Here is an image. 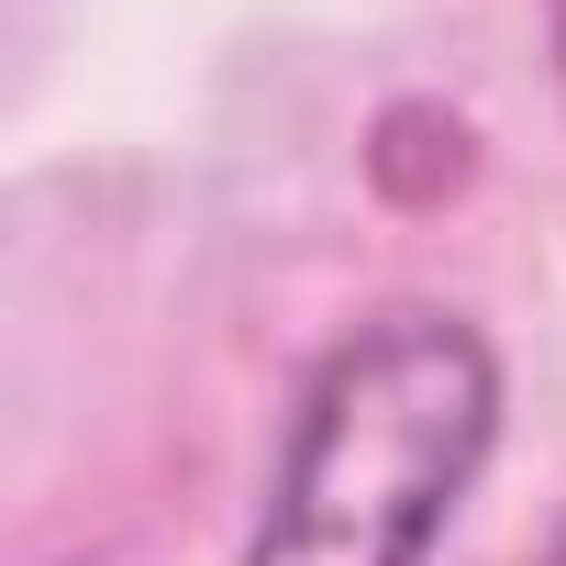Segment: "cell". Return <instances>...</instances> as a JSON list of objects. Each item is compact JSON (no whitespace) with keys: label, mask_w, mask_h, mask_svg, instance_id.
<instances>
[{"label":"cell","mask_w":566,"mask_h":566,"mask_svg":"<svg viewBox=\"0 0 566 566\" xmlns=\"http://www.w3.org/2000/svg\"><path fill=\"white\" fill-rule=\"evenodd\" d=\"M500 444V356L455 312L356 323L277 444L244 566H422Z\"/></svg>","instance_id":"obj_1"},{"label":"cell","mask_w":566,"mask_h":566,"mask_svg":"<svg viewBox=\"0 0 566 566\" xmlns=\"http://www.w3.org/2000/svg\"><path fill=\"white\" fill-rule=\"evenodd\" d=\"M555 90H566V0H555Z\"/></svg>","instance_id":"obj_2"},{"label":"cell","mask_w":566,"mask_h":566,"mask_svg":"<svg viewBox=\"0 0 566 566\" xmlns=\"http://www.w3.org/2000/svg\"><path fill=\"white\" fill-rule=\"evenodd\" d=\"M533 566H566V522H555V544H544V555H533Z\"/></svg>","instance_id":"obj_3"}]
</instances>
